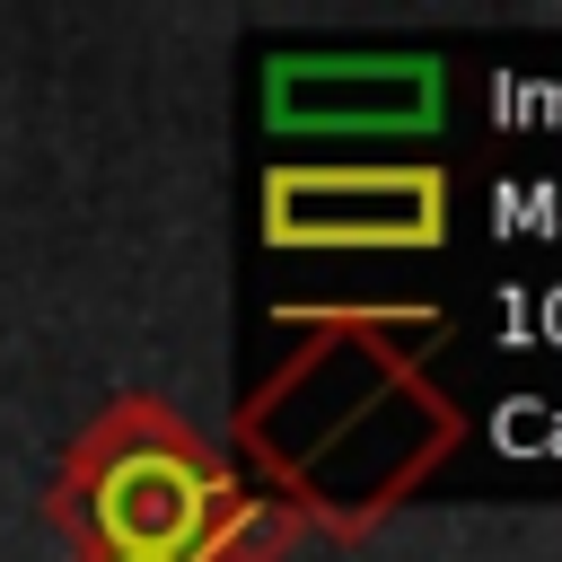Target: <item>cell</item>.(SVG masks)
<instances>
[{"instance_id":"obj_2","label":"cell","mask_w":562,"mask_h":562,"mask_svg":"<svg viewBox=\"0 0 562 562\" xmlns=\"http://www.w3.org/2000/svg\"><path fill=\"white\" fill-rule=\"evenodd\" d=\"M263 237L299 255H413L448 237L439 167H272Z\"/></svg>"},{"instance_id":"obj_3","label":"cell","mask_w":562,"mask_h":562,"mask_svg":"<svg viewBox=\"0 0 562 562\" xmlns=\"http://www.w3.org/2000/svg\"><path fill=\"white\" fill-rule=\"evenodd\" d=\"M448 105V70L430 53H290L263 70V114L272 132H430Z\"/></svg>"},{"instance_id":"obj_1","label":"cell","mask_w":562,"mask_h":562,"mask_svg":"<svg viewBox=\"0 0 562 562\" xmlns=\"http://www.w3.org/2000/svg\"><path fill=\"white\" fill-rule=\"evenodd\" d=\"M237 509L246 483L167 404H114L105 422H88L53 492L79 562H211Z\"/></svg>"}]
</instances>
